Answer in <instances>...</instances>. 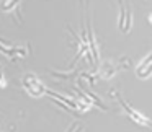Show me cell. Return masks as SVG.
Returning a JSON list of instances; mask_svg holds the SVG:
<instances>
[{"label": "cell", "mask_w": 152, "mask_h": 132, "mask_svg": "<svg viewBox=\"0 0 152 132\" xmlns=\"http://www.w3.org/2000/svg\"><path fill=\"white\" fill-rule=\"evenodd\" d=\"M0 52L5 54L10 60H17L18 57H26L28 52H30V47L28 46H4L2 41H0Z\"/></svg>", "instance_id": "277c9868"}, {"label": "cell", "mask_w": 152, "mask_h": 132, "mask_svg": "<svg viewBox=\"0 0 152 132\" xmlns=\"http://www.w3.org/2000/svg\"><path fill=\"white\" fill-rule=\"evenodd\" d=\"M118 2H119V8H121V13H119V30L123 33H128L132 26L131 5H129V0H118Z\"/></svg>", "instance_id": "6da1fadb"}, {"label": "cell", "mask_w": 152, "mask_h": 132, "mask_svg": "<svg viewBox=\"0 0 152 132\" xmlns=\"http://www.w3.org/2000/svg\"><path fill=\"white\" fill-rule=\"evenodd\" d=\"M116 98H118V101H119V104L124 108V111H126V114L129 116V119L131 121H134L136 124H139V125H142V127H151L152 129V121L149 117H145V116H142L141 112H137V111H134V109L131 108V106L128 104V103L124 101V99L121 98L119 95H116Z\"/></svg>", "instance_id": "7a4b0ae2"}, {"label": "cell", "mask_w": 152, "mask_h": 132, "mask_svg": "<svg viewBox=\"0 0 152 132\" xmlns=\"http://www.w3.org/2000/svg\"><path fill=\"white\" fill-rule=\"evenodd\" d=\"M0 86H5V82H4V78H2V73H0Z\"/></svg>", "instance_id": "8992f818"}, {"label": "cell", "mask_w": 152, "mask_h": 132, "mask_svg": "<svg viewBox=\"0 0 152 132\" xmlns=\"http://www.w3.org/2000/svg\"><path fill=\"white\" fill-rule=\"evenodd\" d=\"M23 86L26 88V91L30 93V95H33V96H41L44 91H46L44 85H43V83H41L34 75H31V73L25 75V78H23Z\"/></svg>", "instance_id": "3957f363"}, {"label": "cell", "mask_w": 152, "mask_h": 132, "mask_svg": "<svg viewBox=\"0 0 152 132\" xmlns=\"http://www.w3.org/2000/svg\"><path fill=\"white\" fill-rule=\"evenodd\" d=\"M137 75L141 78H147L149 75H152V54L149 57H145L137 67Z\"/></svg>", "instance_id": "5b68a950"}]
</instances>
